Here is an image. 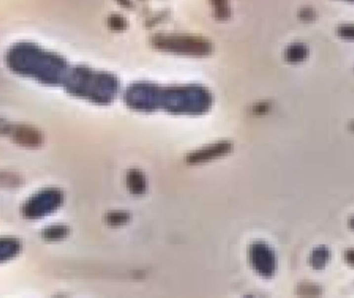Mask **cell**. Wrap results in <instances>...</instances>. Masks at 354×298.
I'll return each instance as SVG.
<instances>
[{
	"instance_id": "5b68a950",
	"label": "cell",
	"mask_w": 354,
	"mask_h": 298,
	"mask_svg": "<svg viewBox=\"0 0 354 298\" xmlns=\"http://www.w3.org/2000/svg\"><path fill=\"white\" fill-rule=\"evenodd\" d=\"M349 225H350V227H351L352 229H354V217L350 220V222H349Z\"/></svg>"
},
{
	"instance_id": "3957f363",
	"label": "cell",
	"mask_w": 354,
	"mask_h": 298,
	"mask_svg": "<svg viewBox=\"0 0 354 298\" xmlns=\"http://www.w3.org/2000/svg\"><path fill=\"white\" fill-rule=\"evenodd\" d=\"M345 259L349 264L354 266V250H348L345 253Z\"/></svg>"
},
{
	"instance_id": "6da1fadb",
	"label": "cell",
	"mask_w": 354,
	"mask_h": 298,
	"mask_svg": "<svg viewBox=\"0 0 354 298\" xmlns=\"http://www.w3.org/2000/svg\"><path fill=\"white\" fill-rule=\"evenodd\" d=\"M15 140L24 146H38L41 142V136L39 132L29 129V127H21L15 133Z\"/></svg>"
},
{
	"instance_id": "8992f818",
	"label": "cell",
	"mask_w": 354,
	"mask_h": 298,
	"mask_svg": "<svg viewBox=\"0 0 354 298\" xmlns=\"http://www.w3.org/2000/svg\"><path fill=\"white\" fill-rule=\"evenodd\" d=\"M352 130H353V131H354V123H353V124H352Z\"/></svg>"
},
{
	"instance_id": "277c9868",
	"label": "cell",
	"mask_w": 354,
	"mask_h": 298,
	"mask_svg": "<svg viewBox=\"0 0 354 298\" xmlns=\"http://www.w3.org/2000/svg\"><path fill=\"white\" fill-rule=\"evenodd\" d=\"M346 29V31H344V33H343V35H344V34H346V36H352V37H354V28L353 27H348V28H345Z\"/></svg>"
},
{
	"instance_id": "7a4b0ae2",
	"label": "cell",
	"mask_w": 354,
	"mask_h": 298,
	"mask_svg": "<svg viewBox=\"0 0 354 298\" xmlns=\"http://www.w3.org/2000/svg\"><path fill=\"white\" fill-rule=\"evenodd\" d=\"M328 257H329L328 250L325 247H319L312 252V255H311L310 258V263L312 264L314 268L321 269L322 267H324V265L328 260Z\"/></svg>"
}]
</instances>
